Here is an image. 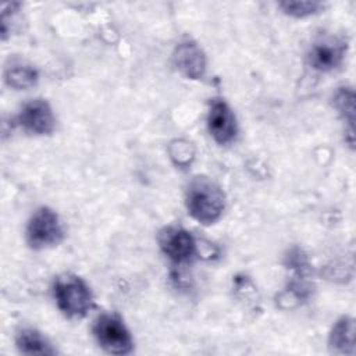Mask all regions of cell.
<instances>
[{"mask_svg": "<svg viewBox=\"0 0 356 356\" xmlns=\"http://www.w3.org/2000/svg\"><path fill=\"white\" fill-rule=\"evenodd\" d=\"M346 53V42L339 38L328 36L317 40L307 56L309 64L313 70L327 72L337 68Z\"/></svg>", "mask_w": 356, "mask_h": 356, "instance_id": "5", "label": "cell"}, {"mask_svg": "<svg viewBox=\"0 0 356 356\" xmlns=\"http://www.w3.org/2000/svg\"><path fill=\"white\" fill-rule=\"evenodd\" d=\"M26 239L33 249L57 245L63 239V227L58 216L49 207L38 209L28 222Z\"/></svg>", "mask_w": 356, "mask_h": 356, "instance_id": "4", "label": "cell"}, {"mask_svg": "<svg viewBox=\"0 0 356 356\" xmlns=\"http://www.w3.org/2000/svg\"><path fill=\"white\" fill-rule=\"evenodd\" d=\"M54 298L68 317H83L93 306V296L88 285L76 275L64 274L54 284Z\"/></svg>", "mask_w": 356, "mask_h": 356, "instance_id": "2", "label": "cell"}, {"mask_svg": "<svg viewBox=\"0 0 356 356\" xmlns=\"http://www.w3.org/2000/svg\"><path fill=\"white\" fill-rule=\"evenodd\" d=\"M18 122L31 134L46 135L53 132L56 121L49 103L42 99H35L22 107Z\"/></svg>", "mask_w": 356, "mask_h": 356, "instance_id": "8", "label": "cell"}, {"mask_svg": "<svg viewBox=\"0 0 356 356\" xmlns=\"http://www.w3.org/2000/svg\"><path fill=\"white\" fill-rule=\"evenodd\" d=\"M186 207L191 216L202 224H213L225 207L221 188L206 177H196L186 191Z\"/></svg>", "mask_w": 356, "mask_h": 356, "instance_id": "1", "label": "cell"}, {"mask_svg": "<svg viewBox=\"0 0 356 356\" xmlns=\"http://www.w3.org/2000/svg\"><path fill=\"white\" fill-rule=\"evenodd\" d=\"M334 104L337 110L348 120V122L353 124V92L348 88H342L334 99Z\"/></svg>", "mask_w": 356, "mask_h": 356, "instance_id": "14", "label": "cell"}, {"mask_svg": "<svg viewBox=\"0 0 356 356\" xmlns=\"http://www.w3.org/2000/svg\"><path fill=\"white\" fill-rule=\"evenodd\" d=\"M17 348L25 355H53L56 350L42 337L40 332L32 328H25L17 335Z\"/></svg>", "mask_w": 356, "mask_h": 356, "instance_id": "11", "label": "cell"}, {"mask_svg": "<svg viewBox=\"0 0 356 356\" xmlns=\"http://www.w3.org/2000/svg\"><path fill=\"white\" fill-rule=\"evenodd\" d=\"M355 323L350 317L338 320L330 335V346L335 353H353Z\"/></svg>", "mask_w": 356, "mask_h": 356, "instance_id": "10", "label": "cell"}, {"mask_svg": "<svg viewBox=\"0 0 356 356\" xmlns=\"http://www.w3.org/2000/svg\"><path fill=\"white\" fill-rule=\"evenodd\" d=\"M38 81V72L26 64H13L6 71V82L14 89H28Z\"/></svg>", "mask_w": 356, "mask_h": 356, "instance_id": "12", "label": "cell"}, {"mask_svg": "<svg viewBox=\"0 0 356 356\" xmlns=\"http://www.w3.org/2000/svg\"><path fill=\"white\" fill-rule=\"evenodd\" d=\"M161 250L175 263L189 261L196 250V243L191 232L178 227L164 228L159 235Z\"/></svg>", "mask_w": 356, "mask_h": 356, "instance_id": "6", "label": "cell"}, {"mask_svg": "<svg viewBox=\"0 0 356 356\" xmlns=\"http://www.w3.org/2000/svg\"><path fill=\"white\" fill-rule=\"evenodd\" d=\"M93 332L99 345L108 353L125 355L132 349L131 335L121 318L115 314L104 313L97 317Z\"/></svg>", "mask_w": 356, "mask_h": 356, "instance_id": "3", "label": "cell"}, {"mask_svg": "<svg viewBox=\"0 0 356 356\" xmlns=\"http://www.w3.org/2000/svg\"><path fill=\"white\" fill-rule=\"evenodd\" d=\"M280 7L289 15L293 17H306L317 13L321 8L318 1H282Z\"/></svg>", "mask_w": 356, "mask_h": 356, "instance_id": "13", "label": "cell"}, {"mask_svg": "<svg viewBox=\"0 0 356 356\" xmlns=\"http://www.w3.org/2000/svg\"><path fill=\"white\" fill-rule=\"evenodd\" d=\"M207 125L211 136L220 145H227L232 142L236 135L235 115L229 106L221 99H214L211 102Z\"/></svg>", "mask_w": 356, "mask_h": 356, "instance_id": "7", "label": "cell"}, {"mask_svg": "<svg viewBox=\"0 0 356 356\" xmlns=\"http://www.w3.org/2000/svg\"><path fill=\"white\" fill-rule=\"evenodd\" d=\"M174 65L186 78H202L206 71V57L202 49L192 40L181 42L174 50Z\"/></svg>", "mask_w": 356, "mask_h": 356, "instance_id": "9", "label": "cell"}]
</instances>
